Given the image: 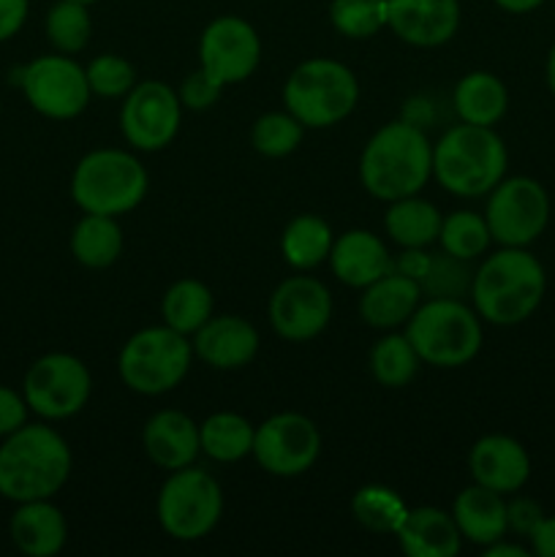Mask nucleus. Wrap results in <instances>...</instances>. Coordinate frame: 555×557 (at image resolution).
<instances>
[{"mask_svg": "<svg viewBox=\"0 0 555 557\" xmlns=\"http://www.w3.org/2000/svg\"><path fill=\"white\" fill-rule=\"evenodd\" d=\"M433 177V145L419 125L403 120L381 125L359 156V183L373 199L395 201L422 194Z\"/></svg>", "mask_w": 555, "mask_h": 557, "instance_id": "f257e3e1", "label": "nucleus"}, {"mask_svg": "<svg viewBox=\"0 0 555 557\" xmlns=\"http://www.w3.org/2000/svg\"><path fill=\"white\" fill-rule=\"evenodd\" d=\"M69 444L44 422L22 424L0 444V495L11 504L54 498L71 476Z\"/></svg>", "mask_w": 555, "mask_h": 557, "instance_id": "f03ea898", "label": "nucleus"}, {"mask_svg": "<svg viewBox=\"0 0 555 557\" xmlns=\"http://www.w3.org/2000/svg\"><path fill=\"white\" fill-rule=\"evenodd\" d=\"M544 288L547 275L536 256L526 248H498L473 272L471 302L488 324L517 326L536 313Z\"/></svg>", "mask_w": 555, "mask_h": 557, "instance_id": "7ed1b4c3", "label": "nucleus"}, {"mask_svg": "<svg viewBox=\"0 0 555 557\" xmlns=\"http://www.w3.org/2000/svg\"><path fill=\"white\" fill-rule=\"evenodd\" d=\"M509 152L495 128L457 123L433 145V180L452 196L479 199L506 177Z\"/></svg>", "mask_w": 555, "mask_h": 557, "instance_id": "20e7f679", "label": "nucleus"}, {"mask_svg": "<svg viewBox=\"0 0 555 557\" xmlns=\"http://www.w3.org/2000/svg\"><path fill=\"white\" fill-rule=\"evenodd\" d=\"M150 177L134 152L101 147L79 158L71 174V199L82 212L128 215L145 201Z\"/></svg>", "mask_w": 555, "mask_h": 557, "instance_id": "39448f33", "label": "nucleus"}, {"mask_svg": "<svg viewBox=\"0 0 555 557\" xmlns=\"http://www.w3.org/2000/svg\"><path fill=\"white\" fill-rule=\"evenodd\" d=\"M406 337L417 348L422 364L452 370L473 362L482 348V319L462 299L419 302L406 321Z\"/></svg>", "mask_w": 555, "mask_h": 557, "instance_id": "423d86ee", "label": "nucleus"}, {"mask_svg": "<svg viewBox=\"0 0 555 557\" xmlns=\"http://www.w3.org/2000/svg\"><path fill=\"white\" fill-rule=\"evenodd\" d=\"M359 82L348 65L332 58H308L286 76L283 103L305 128H332L354 112Z\"/></svg>", "mask_w": 555, "mask_h": 557, "instance_id": "0eeeda50", "label": "nucleus"}, {"mask_svg": "<svg viewBox=\"0 0 555 557\" xmlns=\"http://www.w3.org/2000/svg\"><path fill=\"white\" fill-rule=\"evenodd\" d=\"M194 359L190 337L172 326H145L120 348L118 373L131 392L145 397L166 395L185 381Z\"/></svg>", "mask_w": 555, "mask_h": 557, "instance_id": "6e6552de", "label": "nucleus"}, {"mask_svg": "<svg viewBox=\"0 0 555 557\" xmlns=\"http://www.w3.org/2000/svg\"><path fill=\"white\" fill-rule=\"evenodd\" d=\"M223 515V490L201 468L169 471L156 500L161 531L174 542H199L210 536Z\"/></svg>", "mask_w": 555, "mask_h": 557, "instance_id": "1a4fd4ad", "label": "nucleus"}, {"mask_svg": "<svg viewBox=\"0 0 555 557\" xmlns=\"http://www.w3.org/2000/svg\"><path fill=\"white\" fill-rule=\"evenodd\" d=\"M90 392L92 379L87 364L65 351L38 357L22 381L27 408L44 422H63L76 417L90 400Z\"/></svg>", "mask_w": 555, "mask_h": 557, "instance_id": "9d476101", "label": "nucleus"}, {"mask_svg": "<svg viewBox=\"0 0 555 557\" xmlns=\"http://www.w3.org/2000/svg\"><path fill=\"white\" fill-rule=\"evenodd\" d=\"M484 221L501 248H528L550 223L547 190L533 177H504L488 194Z\"/></svg>", "mask_w": 555, "mask_h": 557, "instance_id": "9b49d317", "label": "nucleus"}, {"mask_svg": "<svg viewBox=\"0 0 555 557\" xmlns=\"http://www.w3.org/2000/svg\"><path fill=\"white\" fill-rule=\"evenodd\" d=\"M20 87L27 103L49 120H74L90 103L87 74L71 54L52 52L30 60L20 71Z\"/></svg>", "mask_w": 555, "mask_h": 557, "instance_id": "f8f14e48", "label": "nucleus"}, {"mask_svg": "<svg viewBox=\"0 0 555 557\" xmlns=\"http://www.w3.org/2000/svg\"><path fill=\"white\" fill-rule=\"evenodd\" d=\"M183 103L174 87L161 79L136 82L120 109V131L139 152H161L177 136Z\"/></svg>", "mask_w": 555, "mask_h": 557, "instance_id": "ddd939ff", "label": "nucleus"}, {"mask_svg": "<svg viewBox=\"0 0 555 557\" xmlns=\"http://www.w3.org/2000/svg\"><path fill=\"white\" fill-rule=\"evenodd\" d=\"M261 471L278 479L303 476L321 455V433L305 413L281 411L256 428L254 451Z\"/></svg>", "mask_w": 555, "mask_h": 557, "instance_id": "4468645a", "label": "nucleus"}, {"mask_svg": "<svg viewBox=\"0 0 555 557\" xmlns=\"http://www.w3.org/2000/svg\"><path fill=\"white\" fill-rule=\"evenodd\" d=\"M272 332L288 343H308L330 326L332 294L319 277L292 275L275 286L267 305Z\"/></svg>", "mask_w": 555, "mask_h": 557, "instance_id": "2eb2a0df", "label": "nucleus"}, {"mask_svg": "<svg viewBox=\"0 0 555 557\" xmlns=\"http://www.w3.org/2000/svg\"><path fill=\"white\" fill-rule=\"evenodd\" d=\"M261 63V38L248 20L234 14L215 16L201 30L199 65L218 82L229 87L245 82Z\"/></svg>", "mask_w": 555, "mask_h": 557, "instance_id": "dca6fc26", "label": "nucleus"}, {"mask_svg": "<svg viewBox=\"0 0 555 557\" xmlns=\"http://www.w3.org/2000/svg\"><path fill=\"white\" fill-rule=\"evenodd\" d=\"M386 27L408 47H444L460 27V0H386Z\"/></svg>", "mask_w": 555, "mask_h": 557, "instance_id": "f3484780", "label": "nucleus"}, {"mask_svg": "<svg viewBox=\"0 0 555 557\" xmlns=\"http://www.w3.org/2000/svg\"><path fill=\"white\" fill-rule=\"evenodd\" d=\"M468 471L482 487L509 495L526 487L531 476V457L526 446L509 435H484L468 451Z\"/></svg>", "mask_w": 555, "mask_h": 557, "instance_id": "a211bd4d", "label": "nucleus"}, {"mask_svg": "<svg viewBox=\"0 0 555 557\" xmlns=\"http://www.w3.org/2000/svg\"><path fill=\"white\" fill-rule=\"evenodd\" d=\"M194 357L215 370H239L259 354V332L243 315H212L194 337Z\"/></svg>", "mask_w": 555, "mask_h": 557, "instance_id": "6ab92c4d", "label": "nucleus"}, {"mask_svg": "<svg viewBox=\"0 0 555 557\" xmlns=\"http://www.w3.org/2000/svg\"><path fill=\"white\" fill-rule=\"evenodd\" d=\"M141 446L152 466L163 471L188 468L201 455L199 424L177 408H163L152 413L141 428Z\"/></svg>", "mask_w": 555, "mask_h": 557, "instance_id": "aec40b11", "label": "nucleus"}, {"mask_svg": "<svg viewBox=\"0 0 555 557\" xmlns=\"http://www.w3.org/2000/svg\"><path fill=\"white\" fill-rule=\"evenodd\" d=\"M330 270L341 283L365 288L392 270V253L384 239L365 228H348L332 243Z\"/></svg>", "mask_w": 555, "mask_h": 557, "instance_id": "412c9836", "label": "nucleus"}, {"mask_svg": "<svg viewBox=\"0 0 555 557\" xmlns=\"http://www.w3.org/2000/svg\"><path fill=\"white\" fill-rule=\"evenodd\" d=\"M9 533L14 547L27 557H54L69 542V522L52 498L16 504Z\"/></svg>", "mask_w": 555, "mask_h": 557, "instance_id": "4be33fe9", "label": "nucleus"}, {"mask_svg": "<svg viewBox=\"0 0 555 557\" xmlns=\"http://www.w3.org/2000/svg\"><path fill=\"white\" fill-rule=\"evenodd\" d=\"M395 539L408 557H455L462 549L455 517L439 506L408 509Z\"/></svg>", "mask_w": 555, "mask_h": 557, "instance_id": "5701e85b", "label": "nucleus"}, {"mask_svg": "<svg viewBox=\"0 0 555 557\" xmlns=\"http://www.w3.org/2000/svg\"><path fill=\"white\" fill-rule=\"evenodd\" d=\"M422 302V288L414 277L400 272H386L379 281L362 288L359 297V315L373 330H395L414 315Z\"/></svg>", "mask_w": 555, "mask_h": 557, "instance_id": "b1692460", "label": "nucleus"}, {"mask_svg": "<svg viewBox=\"0 0 555 557\" xmlns=\"http://www.w3.org/2000/svg\"><path fill=\"white\" fill-rule=\"evenodd\" d=\"M452 517H455L462 542H471L482 549L498 539H506L509 533L504 495L477 482L457 493L455 504H452Z\"/></svg>", "mask_w": 555, "mask_h": 557, "instance_id": "393cba45", "label": "nucleus"}, {"mask_svg": "<svg viewBox=\"0 0 555 557\" xmlns=\"http://www.w3.org/2000/svg\"><path fill=\"white\" fill-rule=\"evenodd\" d=\"M452 107L460 123L495 128L509 109V90L490 71H471L460 76L452 90Z\"/></svg>", "mask_w": 555, "mask_h": 557, "instance_id": "a878e982", "label": "nucleus"}, {"mask_svg": "<svg viewBox=\"0 0 555 557\" xmlns=\"http://www.w3.org/2000/svg\"><path fill=\"white\" fill-rule=\"evenodd\" d=\"M441 221L444 215L439 212V207L419 194L390 201L384 212L386 237L397 248H430L433 243H439Z\"/></svg>", "mask_w": 555, "mask_h": 557, "instance_id": "bb28decb", "label": "nucleus"}, {"mask_svg": "<svg viewBox=\"0 0 555 557\" xmlns=\"http://www.w3.org/2000/svg\"><path fill=\"white\" fill-rule=\"evenodd\" d=\"M123 243L118 218L85 212L71 232V256L87 270H107L120 259Z\"/></svg>", "mask_w": 555, "mask_h": 557, "instance_id": "cd10ccee", "label": "nucleus"}, {"mask_svg": "<svg viewBox=\"0 0 555 557\" xmlns=\"http://www.w3.org/2000/svg\"><path fill=\"white\" fill-rule=\"evenodd\" d=\"M332 243H335V234H332L330 223L305 212V215L292 218L283 228L281 253L292 270L310 272L330 259Z\"/></svg>", "mask_w": 555, "mask_h": 557, "instance_id": "c85d7f7f", "label": "nucleus"}, {"mask_svg": "<svg viewBox=\"0 0 555 557\" xmlns=\"http://www.w3.org/2000/svg\"><path fill=\"white\" fill-rule=\"evenodd\" d=\"M212 308H215V299H212L210 286L196 277H183L163 294L161 319L180 335L194 337L212 319Z\"/></svg>", "mask_w": 555, "mask_h": 557, "instance_id": "c756f323", "label": "nucleus"}, {"mask_svg": "<svg viewBox=\"0 0 555 557\" xmlns=\"http://www.w3.org/2000/svg\"><path fill=\"white\" fill-rule=\"evenodd\" d=\"M254 438L256 428L243 417V413L218 411L199 424L201 455H207L215 462H223V466L250 457V451H254Z\"/></svg>", "mask_w": 555, "mask_h": 557, "instance_id": "7c9ffc66", "label": "nucleus"}, {"mask_svg": "<svg viewBox=\"0 0 555 557\" xmlns=\"http://www.w3.org/2000/svg\"><path fill=\"white\" fill-rule=\"evenodd\" d=\"M351 515L365 531L379 533V536H395L408 515V506L400 495L386 484H365L354 493Z\"/></svg>", "mask_w": 555, "mask_h": 557, "instance_id": "2f4dec72", "label": "nucleus"}, {"mask_svg": "<svg viewBox=\"0 0 555 557\" xmlns=\"http://www.w3.org/2000/svg\"><path fill=\"white\" fill-rule=\"evenodd\" d=\"M419 364H422V359H419L417 348L411 346L406 332H403V335L386 332V335L381 337V341H375V346L370 348V373H373V379L379 381L381 386H386V389H403V386L411 384Z\"/></svg>", "mask_w": 555, "mask_h": 557, "instance_id": "473e14b6", "label": "nucleus"}, {"mask_svg": "<svg viewBox=\"0 0 555 557\" xmlns=\"http://www.w3.org/2000/svg\"><path fill=\"white\" fill-rule=\"evenodd\" d=\"M44 30H47V38L54 47V52L79 54L90 44L92 36L90 11H87L85 3H76V0H58L47 11Z\"/></svg>", "mask_w": 555, "mask_h": 557, "instance_id": "72a5a7b5", "label": "nucleus"}, {"mask_svg": "<svg viewBox=\"0 0 555 557\" xmlns=\"http://www.w3.org/2000/svg\"><path fill=\"white\" fill-rule=\"evenodd\" d=\"M439 245L441 250L457 256V259L473 261L488 253V248L493 245V234H490L484 215H477L471 210H457L441 221Z\"/></svg>", "mask_w": 555, "mask_h": 557, "instance_id": "f704fd0d", "label": "nucleus"}, {"mask_svg": "<svg viewBox=\"0 0 555 557\" xmlns=\"http://www.w3.org/2000/svg\"><path fill=\"white\" fill-rule=\"evenodd\" d=\"M471 261H462L457 256L439 250V253H430V264L424 270L419 288H422V297L428 299H462L466 294H471Z\"/></svg>", "mask_w": 555, "mask_h": 557, "instance_id": "c9c22d12", "label": "nucleus"}, {"mask_svg": "<svg viewBox=\"0 0 555 557\" xmlns=\"http://www.w3.org/2000/svg\"><path fill=\"white\" fill-rule=\"evenodd\" d=\"M305 125L292 112H267L250 128V145L264 158H286L303 145Z\"/></svg>", "mask_w": 555, "mask_h": 557, "instance_id": "e433bc0d", "label": "nucleus"}, {"mask_svg": "<svg viewBox=\"0 0 555 557\" xmlns=\"http://www.w3.org/2000/svg\"><path fill=\"white\" fill-rule=\"evenodd\" d=\"M330 22L341 36L362 41L386 27V0H332Z\"/></svg>", "mask_w": 555, "mask_h": 557, "instance_id": "4c0bfd02", "label": "nucleus"}, {"mask_svg": "<svg viewBox=\"0 0 555 557\" xmlns=\"http://www.w3.org/2000/svg\"><path fill=\"white\" fill-rule=\"evenodd\" d=\"M85 74L92 96L101 98H125L131 87L136 85L134 65L114 52L92 58L90 63L85 65Z\"/></svg>", "mask_w": 555, "mask_h": 557, "instance_id": "58836bf2", "label": "nucleus"}, {"mask_svg": "<svg viewBox=\"0 0 555 557\" xmlns=\"http://www.w3.org/2000/svg\"><path fill=\"white\" fill-rule=\"evenodd\" d=\"M223 90H226V87L218 85V82L199 65V69L190 71V74L185 76L177 96H180V103H183V109H190V112H205V109L215 107Z\"/></svg>", "mask_w": 555, "mask_h": 557, "instance_id": "ea45409f", "label": "nucleus"}, {"mask_svg": "<svg viewBox=\"0 0 555 557\" xmlns=\"http://www.w3.org/2000/svg\"><path fill=\"white\" fill-rule=\"evenodd\" d=\"M544 511L536 500L531 498H511L506 504V525H509L511 533L522 539H531L533 531L542 525Z\"/></svg>", "mask_w": 555, "mask_h": 557, "instance_id": "a19ab883", "label": "nucleus"}, {"mask_svg": "<svg viewBox=\"0 0 555 557\" xmlns=\"http://www.w3.org/2000/svg\"><path fill=\"white\" fill-rule=\"evenodd\" d=\"M27 413H30V408H27L25 395L11 389V386H0V438L27 424Z\"/></svg>", "mask_w": 555, "mask_h": 557, "instance_id": "79ce46f5", "label": "nucleus"}, {"mask_svg": "<svg viewBox=\"0 0 555 557\" xmlns=\"http://www.w3.org/2000/svg\"><path fill=\"white\" fill-rule=\"evenodd\" d=\"M30 11V0H0V44L22 30Z\"/></svg>", "mask_w": 555, "mask_h": 557, "instance_id": "37998d69", "label": "nucleus"}, {"mask_svg": "<svg viewBox=\"0 0 555 557\" xmlns=\"http://www.w3.org/2000/svg\"><path fill=\"white\" fill-rule=\"evenodd\" d=\"M428 264H430L428 248H400V253L392 256V272H400V275L414 277L417 283L422 281Z\"/></svg>", "mask_w": 555, "mask_h": 557, "instance_id": "c03bdc74", "label": "nucleus"}, {"mask_svg": "<svg viewBox=\"0 0 555 557\" xmlns=\"http://www.w3.org/2000/svg\"><path fill=\"white\" fill-rule=\"evenodd\" d=\"M528 542H531L533 555L555 557V517H544L542 525L533 531V536Z\"/></svg>", "mask_w": 555, "mask_h": 557, "instance_id": "a18cd8bd", "label": "nucleus"}, {"mask_svg": "<svg viewBox=\"0 0 555 557\" xmlns=\"http://www.w3.org/2000/svg\"><path fill=\"white\" fill-rule=\"evenodd\" d=\"M484 557H528V549L520 547V544H509L498 539L495 544L484 547Z\"/></svg>", "mask_w": 555, "mask_h": 557, "instance_id": "49530a36", "label": "nucleus"}, {"mask_svg": "<svg viewBox=\"0 0 555 557\" xmlns=\"http://www.w3.org/2000/svg\"><path fill=\"white\" fill-rule=\"evenodd\" d=\"M498 9L509 11V14H528V11L539 9V5L544 3V0H493Z\"/></svg>", "mask_w": 555, "mask_h": 557, "instance_id": "de8ad7c7", "label": "nucleus"}, {"mask_svg": "<svg viewBox=\"0 0 555 557\" xmlns=\"http://www.w3.org/2000/svg\"><path fill=\"white\" fill-rule=\"evenodd\" d=\"M547 85H550V90L555 92V44L547 54Z\"/></svg>", "mask_w": 555, "mask_h": 557, "instance_id": "09e8293b", "label": "nucleus"}, {"mask_svg": "<svg viewBox=\"0 0 555 557\" xmlns=\"http://www.w3.org/2000/svg\"><path fill=\"white\" fill-rule=\"evenodd\" d=\"M76 3H85V5H90V3H96V0H76Z\"/></svg>", "mask_w": 555, "mask_h": 557, "instance_id": "8fccbe9b", "label": "nucleus"}]
</instances>
